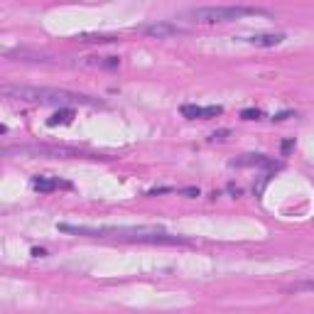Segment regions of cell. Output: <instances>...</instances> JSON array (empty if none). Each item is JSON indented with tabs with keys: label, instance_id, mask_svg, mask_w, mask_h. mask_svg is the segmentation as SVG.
I'll use <instances>...</instances> for the list:
<instances>
[{
	"label": "cell",
	"instance_id": "e0dca14e",
	"mask_svg": "<svg viewBox=\"0 0 314 314\" xmlns=\"http://www.w3.org/2000/svg\"><path fill=\"white\" fill-rule=\"evenodd\" d=\"M292 150H294V140H287V142H282V155H290Z\"/></svg>",
	"mask_w": 314,
	"mask_h": 314
},
{
	"label": "cell",
	"instance_id": "5bb4252c",
	"mask_svg": "<svg viewBox=\"0 0 314 314\" xmlns=\"http://www.w3.org/2000/svg\"><path fill=\"white\" fill-rule=\"evenodd\" d=\"M287 292H314V280H302L287 287Z\"/></svg>",
	"mask_w": 314,
	"mask_h": 314
},
{
	"label": "cell",
	"instance_id": "9a60e30c",
	"mask_svg": "<svg viewBox=\"0 0 314 314\" xmlns=\"http://www.w3.org/2000/svg\"><path fill=\"white\" fill-rule=\"evenodd\" d=\"M260 115H263V113L258 111V108H246V111H241V118H243V120H258Z\"/></svg>",
	"mask_w": 314,
	"mask_h": 314
},
{
	"label": "cell",
	"instance_id": "52a82bcc",
	"mask_svg": "<svg viewBox=\"0 0 314 314\" xmlns=\"http://www.w3.org/2000/svg\"><path fill=\"white\" fill-rule=\"evenodd\" d=\"M8 59H18V62H40V64H62V59H52L47 54H37V52H27V49H18V52H8Z\"/></svg>",
	"mask_w": 314,
	"mask_h": 314
},
{
	"label": "cell",
	"instance_id": "6da1fadb",
	"mask_svg": "<svg viewBox=\"0 0 314 314\" xmlns=\"http://www.w3.org/2000/svg\"><path fill=\"white\" fill-rule=\"evenodd\" d=\"M62 233L71 236H89V238H120V241H137V243H189L182 236H170L160 226H74L57 224Z\"/></svg>",
	"mask_w": 314,
	"mask_h": 314
},
{
	"label": "cell",
	"instance_id": "3957f363",
	"mask_svg": "<svg viewBox=\"0 0 314 314\" xmlns=\"http://www.w3.org/2000/svg\"><path fill=\"white\" fill-rule=\"evenodd\" d=\"M263 15L270 18V10L265 8H250V5H211V8H197L189 13L192 20L204 25H216V23H231V20H243V18H255Z\"/></svg>",
	"mask_w": 314,
	"mask_h": 314
},
{
	"label": "cell",
	"instance_id": "4fadbf2b",
	"mask_svg": "<svg viewBox=\"0 0 314 314\" xmlns=\"http://www.w3.org/2000/svg\"><path fill=\"white\" fill-rule=\"evenodd\" d=\"M79 42H98V45H111L115 42V37H103V35H81V37H76Z\"/></svg>",
	"mask_w": 314,
	"mask_h": 314
},
{
	"label": "cell",
	"instance_id": "d6986e66",
	"mask_svg": "<svg viewBox=\"0 0 314 314\" xmlns=\"http://www.w3.org/2000/svg\"><path fill=\"white\" fill-rule=\"evenodd\" d=\"M292 115H294V113L285 111V113H277V115H275V118H272V120H285V118H292Z\"/></svg>",
	"mask_w": 314,
	"mask_h": 314
},
{
	"label": "cell",
	"instance_id": "30bf717a",
	"mask_svg": "<svg viewBox=\"0 0 314 314\" xmlns=\"http://www.w3.org/2000/svg\"><path fill=\"white\" fill-rule=\"evenodd\" d=\"M233 165H238V167H248V165H263V167H280L277 162H270L268 157L263 155H243L241 160H233Z\"/></svg>",
	"mask_w": 314,
	"mask_h": 314
},
{
	"label": "cell",
	"instance_id": "ba28073f",
	"mask_svg": "<svg viewBox=\"0 0 314 314\" xmlns=\"http://www.w3.org/2000/svg\"><path fill=\"white\" fill-rule=\"evenodd\" d=\"M246 42L255 47H277L285 42V35L282 32H265V35H253V37H248Z\"/></svg>",
	"mask_w": 314,
	"mask_h": 314
},
{
	"label": "cell",
	"instance_id": "7a4b0ae2",
	"mask_svg": "<svg viewBox=\"0 0 314 314\" xmlns=\"http://www.w3.org/2000/svg\"><path fill=\"white\" fill-rule=\"evenodd\" d=\"M0 93L10 101H25V103H40V106H103L98 98H91L86 93H76L67 89H52V86H25V84H5Z\"/></svg>",
	"mask_w": 314,
	"mask_h": 314
},
{
	"label": "cell",
	"instance_id": "277c9868",
	"mask_svg": "<svg viewBox=\"0 0 314 314\" xmlns=\"http://www.w3.org/2000/svg\"><path fill=\"white\" fill-rule=\"evenodd\" d=\"M3 155L5 157H81L79 150H71V147H62V145H8L3 147Z\"/></svg>",
	"mask_w": 314,
	"mask_h": 314
},
{
	"label": "cell",
	"instance_id": "ac0fdd59",
	"mask_svg": "<svg viewBox=\"0 0 314 314\" xmlns=\"http://www.w3.org/2000/svg\"><path fill=\"white\" fill-rule=\"evenodd\" d=\"M228 137V130H216V133H211V140H226Z\"/></svg>",
	"mask_w": 314,
	"mask_h": 314
},
{
	"label": "cell",
	"instance_id": "ffe728a7",
	"mask_svg": "<svg viewBox=\"0 0 314 314\" xmlns=\"http://www.w3.org/2000/svg\"><path fill=\"white\" fill-rule=\"evenodd\" d=\"M32 255H35V258H42V255H47V253L42 250V248H32Z\"/></svg>",
	"mask_w": 314,
	"mask_h": 314
},
{
	"label": "cell",
	"instance_id": "2e32d148",
	"mask_svg": "<svg viewBox=\"0 0 314 314\" xmlns=\"http://www.w3.org/2000/svg\"><path fill=\"white\" fill-rule=\"evenodd\" d=\"M180 194H184V197H199V189L197 187H187V189H180Z\"/></svg>",
	"mask_w": 314,
	"mask_h": 314
},
{
	"label": "cell",
	"instance_id": "7c38bea8",
	"mask_svg": "<svg viewBox=\"0 0 314 314\" xmlns=\"http://www.w3.org/2000/svg\"><path fill=\"white\" fill-rule=\"evenodd\" d=\"M71 120H74V111H71V108H59V111L47 120V125H49V128H54V125H67Z\"/></svg>",
	"mask_w": 314,
	"mask_h": 314
},
{
	"label": "cell",
	"instance_id": "8fae6325",
	"mask_svg": "<svg viewBox=\"0 0 314 314\" xmlns=\"http://www.w3.org/2000/svg\"><path fill=\"white\" fill-rule=\"evenodd\" d=\"M32 187H35V189H37V192H54V189H57V187H69L67 182H59V180H49V177H40V175H37V177H35V180H32Z\"/></svg>",
	"mask_w": 314,
	"mask_h": 314
},
{
	"label": "cell",
	"instance_id": "5b68a950",
	"mask_svg": "<svg viewBox=\"0 0 314 314\" xmlns=\"http://www.w3.org/2000/svg\"><path fill=\"white\" fill-rule=\"evenodd\" d=\"M140 32L142 35H147V37H157V40H165V37H175V35H187V30L180 27V25L175 23H150V25H142L140 27Z\"/></svg>",
	"mask_w": 314,
	"mask_h": 314
},
{
	"label": "cell",
	"instance_id": "9c48e42d",
	"mask_svg": "<svg viewBox=\"0 0 314 314\" xmlns=\"http://www.w3.org/2000/svg\"><path fill=\"white\" fill-rule=\"evenodd\" d=\"M79 64L81 67H93V69H115V67H120V59L118 57H86Z\"/></svg>",
	"mask_w": 314,
	"mask_h": 314
},
{
	"label": "cell",
	"instance_id": "8992f818",
	"mask_svg": "<svg viewBox=\"0 0 314 314\" xmlns=\"http://www.w3.org/2000/svg\"><path fill=\"white\" fill-rule=\"evenodd\" d=\"M224 108L221 106H192V103H187V106H182V115L184 118H189V120H194V118H216V115H221Z\"/></svg>",
	"mask_w": 314,
	"mask_h": 314
}]
</instances>
